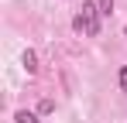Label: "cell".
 Listing matches in <instances>:
<instances>
[{
  "instance_id": "7a4b0ae2",
  "label": "cell",
  "mask_w": 127,
  "mask_h": 123,
  "mask_svg": "<svg viewBox=\"0 0 127 123\" xmlns=\"http://www.w3.org/2000/svg\"><path fill=\"white\" fill-rule=\"evenodd\" d=\"M21 65H24V72H28V75H34V72H38V55L28 48V51L21 55Z\"/></svg>"
},
{
  "instance_id": "277c9868",
  "label": "cell",
  "mask_w": 127,
  "mask_h": 123,
  "mask_svg": "<svg viewBox=\"0 0 127 123\" xmlns=\"http://www.w3.org/2000/svg\"><path fill=\"white\" fill-rule=\"evenodd\" d=\"M96 7H100V14H103V17L113 14V0H96Z\"/></svg>"
},
{
  "instance_id": "5b68a950",
  "label": "cell",
  "mask_w": 127,
  "mask_h": 123,
  "mask_svg": "<svg viewBox=\"0 0 127 123\" xmlns=\"http://www.w3.org/2000/svg\"><path fill=\"white\" fill-rule=\"evenodd\" d=\"M52 109H55V102H52V99H41V102H38V113H41V116H48Z\"/></svg>"
},
{
  "instance_id": "3957f363",
  "label": "cell",
  "mask_w": 127,
  "mask_h": 123,
  "mask_svg": "<svg viewBox=\"0 0 127 123\" xmlns=\"http://www.w3.org/2000/svg\"><path fill=\"white\" fill-rule=\"evenodd\" d=\"M14 120H17V123H38V113H31V109H17Z\"/></svg>"
},
{
  "instance_id": "8992f818",
  "label": "cell",
  "mask_w": 127,
  "mask_h": 123,
  "mask_svg": "<svg viewBox=\"0 0 127 123\" xmlns=\"http://www.w3.org/2000/svg\"><path fill=\"white\" fill-rule=\"evenodd\" d=\"M117 82H120V89H124V92H127V65H124V68H120V75H117Z\"/></svg>"
},
{
  "instance_id": "6da1fadb",
  "label": "cell",
  "mask_w": 127,
  "mask_h": 123,
  "mask_svg": "<svg viewBox=\"0 0 127 123\" xmlns=\"http://www.w3.org/2000/svg\"><path fill=\"white\" fill-rule=\"evenodd\" d=\"M72 27H76L79 34L96 38V34H100V7H96V3H89V0H83V14H76Z\"/></svg>"
}]
</instances>
